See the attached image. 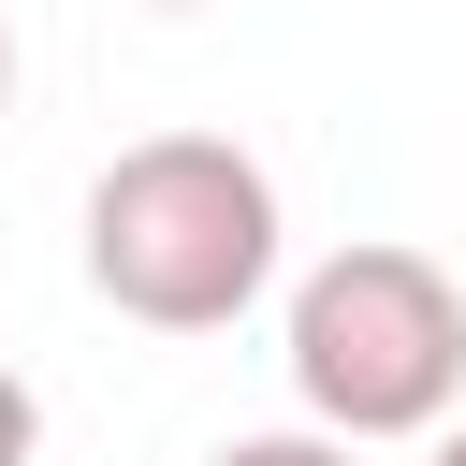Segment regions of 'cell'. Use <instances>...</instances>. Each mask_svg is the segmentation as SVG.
I'll return each mask as SVG.
<instances>
[{
  "label": "cell",
  "instance_id": "obj_6",
  "mask_svg": "<svg viewBox=\"0 0 466 466\" xmlns=\"http://www.w3.org/2000/svg\"><path fill=\"white\" fill-rule=\"evenodd\" d=\"M437 466H466V422H451V437H437Z\"/></svg>",
  "mask_w": 466,
  "mask_h": 466
},
{
  "label": "cell",
  "instance_id": "obj_5",
  "mask_svg": "<svg viewBox=\"0 0 466 466\" xmlns=\"http://www.w3.org/2000/svg\"><path fill=\"white\" fill-rule=\"evenodd\" d=\"M0 116H15V29H0Z\"/></svg>",
  "mask_w": 466,
  "mask_h": 466
},
{
  "label": "cell",
  "instance_id": "obj_4",
  "mask_svg": "<svg viewBox=\"0 0 466 466\" xmlns=\"http://www.w3.org/2000/svg\"><path fill=\"white\" fill-rule=\"evenodd\" d=\"M29 451H44V408H29V379L0 364V466H29Z\"/></svg>",
  "mask_w": 466,
  "mask_h": 466
},
{
  "label": "cell",
  "instance_id": "obj_1",
  "mask_svg": "<svg viewBox=\"0 0 466 466\" xmlns=\"http://www.w3.org/2000/svg\"><path fill=\"white\" fill-rule=\"evenodd\" d=\"M277 277V175L233 131H146L87 175V291L146 335H233Z\"/></svg>",
  "mask_w": 466,
  "mask_h": 466
},
{
  "label": "cell",
  "instance_id": "obj_2",
  "mask_svg": "<svg viewBox=\"0 0 466 466\" xmlns=\"http://www.w3.org/2000/svg\"><path fill=\"white\" fill-rule=\"evenodd\" d=\"M291 393L320 437H437L466 408V291L408 233H350L291 291Z\"/></svg>",
  "mask_w": 466,
  "mask_h": 466
},
{
  "label": "cell",
  "instance_id": "obj_7",
  "mask_svg": "<svg viewBox=\"0 0 466 466\" xmlns=\"http://www.w3.org/2000/svg\"><path fill=\"white\" fill-rule=\"evenodd\" d=\"M160 15H189V0H160Z\"/></svg>",
  "mask_w": 466,
  "mask_h": 466
},
{
  "label": "cell",
  "instance_id": "obj_3",
  "mask_svg": "<svg viewBox=\"0 0 466 466\" xmlns=\"http://www.w3.org/2000/svg\"><path fill=\"white\" fill-rule=\"evenodd\" d=\"M204 466H350V437H233V451H204Z\"/></svg>",
  "mask_w": 466,
  "mask_h": 466
}]
</instances>
